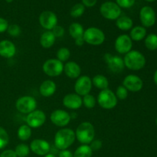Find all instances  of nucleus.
Listing matches in <instances>:
<instances>
[{
	"label": "nucleus",
	"instance_id": "nucleus-1",
	"mask_svg": "<svg viewBox=\"0 0 157 157\" xmlns=\"http://www.w3.org/2000/svg\"><path fill=\"white\" fill-rule=\"evenodd\" d=\"M75 132L69 128H62L58 130L55 135V147L58 150H67L75 143Z\"/></svg>",
	"mask_w": 157,
	"mask_h": 157
},
{
	"label": "nucleus",
	"instance_id": "nucleus-2",
	"mask_svg": "<svg viewBox=\"0 0 157 157\" xmlns=\"http://www.w3.org/2000/svg\"><path fill=\"white\" fill-rule=\"evenodd\" d=\"M125 67L132 71H139L146 65V58L139 51L131 50L126 54L124 58Z\"/></svg>",
	"mask_w": 157,
	"mask_h": 157
},
{
	"label": "nucleus",
	"instance_id": "nucleus-3",
	"mask_svg": "<svg viewBox=\"0 0 157 157\" xmlns=\"http://www.w3.org/2000/svg\"><path fill=\"white\" fill-rule=\"evenodd\" d=\"M76 139L81 144L88 145L94 140L95 129L90 122H83L78 125L75 131Z\"/></svg>",
	"mask_w": 157,
	"mask_h": 157
},
{
	"label": "nucleus",
	"instance_id": "nucleus-4",
	"mask_svg": "<svg viewBox=\"0 0 157 157\" xmlns=\"http://www.w3.org/2000/svg\"><path fill=\"white\" fill-rule=\"evenodd\" d=\"M83 38L84 42L90 45H101L105 41V34L98 28L90 27L84 30Z\"/></svg>",
	"mask_w": 157,
	"mask_h": 157
},
{
	"label": "nucleus",
	"instance_id": "nucleus-5",
	"mask_svg": "<svg viewBox=\"0 0 157 157\" xmlns=\"http://www.w3.org/2000/svg\"><path fill=\"white\" fill-rule=\"evenodd\" d=\"M118 99L117 98L115 93L110 89L103 90L98 94L97 102L100 107L105 110H111L114 108L117 104Z\"/></svg>",
	"mask_w": 157,
	"mask_h": 157
},
{
	"label": "nucleus",
	"instance_id": "nucleus-6",
	"mask_svg": "<svg viewBox=\"0 0 157 157\" xmlns=\"http://www.w3.org/2000/svg\"><path fill=\"white\" fill-rule=\"evenodd\" d=\"M100 12L106 19L117 20L121 15V8L116 2L107 1L101 4Z\"/></svg>",
	"mask_w": 157,
	"mask_h": 157
},
{
	"label": "nucleus",
	"instance_id": "nucleus-7",
	"mask_svg": "<svg viewBox=\"0 0 157 157\" xmlns=\"http://www.w3.org/2000/svg\"><path fill=\"white\" fill-rule=\"evenodd\" d=\"M42 70L49 77H58L64 71V64L57 58H50L44 61Z\"/></svg>",
	"mask_w": 157,
	"mask_h": 157
},
{
	"label": "nucleus",
	"instance_id": "nucleus-8",
	"mask_svg": "<svg viewBox=\"0 0 157 157\" xmlns=\"http://www.w3.org/2000/svg\"><path fill=\"white\" fill-rule=\"evenodd\" d=\"M17 110L23 114H29L36 110L37 101L32 96H22L15 102Z\"/></svg>",
	"mask_w": 157,
	"mask_h": 157
},
{
	"label": "nucleus",
	"instance_id": "nucleus-9",
	"mask_svg": "<svg viewBox=\"0 0 157 157\" xmlns=\"http://www.w3.org/2000/svg\"><path fill=\"white\" fill-rule=\"evenodd\" d=\"M104 59L109 70L113 73L120 74L125 68L124 59L118 55H113L112 54L107 53L104 55Z\"/></svg>",
	"mask_w": 157,
	"mask_h": 157
},
{
	"label": "nucleus",
	"instance_id": "nucleus-10",
	"mask_svg": "<svg viewBox=\"0 0 157 157\" xmlns=\"http://www.w3.org/2000/svg\"><path fill=\"white\" fill-rule=\"evenodd\" d=\"M38 21L43 29L52 31L58 25V17L52 11H44L40 14Z\"/></svg>",
	"mask_w": 157,
	"mask_h": 157
},
{
	"label": "nucleus",
	"instance_id": "nucleus-11",
	"mask_svg": "<svg viewBox=\"0 0 157 157\" xmlns=\"http://www.w3.org/2000/svg\"><path fill=\"white\" fill-rule=\"evenodd\" d=\"M114 48L117 52L121 55H126L130 52L133 48V41L130 35L125 34L119 35L115 40Z\"/></svg>",
	"mask_w": 157,
	"mask_h": 157
},
{
	"label": "nucleus",
	"instance_id": "nucleus-12",
	"mask_svg": "<svg viewBox=\"0 0 157 157\" xmlns=\"http://www.w3.org/2000/svg\"><path fill=\"white\" fill-rule=\"evenodd\" d=\"M92 81L90 78L87 75L81 76L77 79L75 84V91L77 94L81 97H84L85 95L90 94L92 89Z\"/></svg>",
	"mask_w": 157,
	"mask_h": 157
},
{
	"label": "nucleus",
	"instance_id": "nucleus-13",
	"mask_svg": "<svg viewBox=\"0 0 157 157\" xmlns=\"http://www.w3.org/2000/svg\"><path fill=\"white\" fill-rule=\"evenodd\" d=\"M46 121V115L42 110H35L26 117V124L31 128H39Z\"/></svg>",
	"mask_w": 157,
	"mask_h": 157
},
{
	"label": "nucleus",
	"instance_id": "nucleus-14",
	"mask_svg": "<svg viewBox=\"0 0 157 157\" xmlns=\"http://www.w3.org/2000/svg\"><path fill=\"white\" fill-rule=\"evenodd\" d=\"M50 120L53 124L59 127H64L68 125L71 120V117L64 110H55L51 113Z\"/></svg>",
	"mask_w": 157,
	"mask_h": 157
},
{
	"label": "nucleus",
	"instance_id": "nucleus-15",
	"mask_svg": "<svg viewBox=\"0 0 157 157\" xmlns=\"http://www.w3.org/2000/svg\"><path fill=\"white\" fill-rule=\"evenodd\" d=\"M140 19L144 28L152 27L156 23V13L150 6H144L140 12Z\"/></svg>",
	"mask_w": 157,
	"mask_h": 157
},
{
	"label": "nucleus",
	"instance_id": "nucleus-16",
	"mask_svg": "<svg viewBox=\"0 0 157 157\" xmlns=\"http://www.w3.org/2000/svg\"><path fill=\"white\" fill-rule=\"evenodd\" d=\"M123 86H124L128 91L138 92L144 87V82L137 75H129L124 78Z\"/></svg>",
	"mask_w": 157,
	"mask_h": 157
},
{
	"label": "nucleus",
	"instance_id": "nucleus-17",
	"mask_svg": "<svg viewBox=\"0 0 157 157\" xmlns=\"http://www.w3.org/2000/svg\"><path fill=\"white\" fill-rule=\"evenodd\" d=\"M30 150L38 156H45L50 153L51 146L48 141L43 139H35L30 144Z\"/></svg>",
	"mask_w": 157,
	"mask_h": 157
},
{
	"label": "nucleus",
	"instance_id": "nucleus-18",
	"mask_svg": "<svg viewBox=\"0 0 157 157\" xmlns=\"http://www.w3.org/2000/svg\"><path fill=\"white\" fill-rule=\"evenodd\" d=\"M63 105L70 110H78L83 105L82 98L75 94H68L63 98Z\"/></svg>",
	"mask_w": 157,
	"mask_h": 157
},
{
	"label": "nucleus",
	"instance_id": "nucleus-19",
	"mask_svg": "<svg viewBox=\"0 0 157 157\" xmlns=\"http://www.w3.org/2000/svg\"><path fill=\"white\" fill-rule=\"evenodd\" d=\"M15 54L16 47L13 42L6 39L0 41V56L5 58H12Z\"/></svg>",
	"mask_w": 157,
	"mask_h": 157
},
{
	"label": "nucleus",
	"instance_id": "nucleus-20",
	"mask_svg": "<svg viewBox=\"0 0 157 157\" xmlns=\"http://www.w3.org/2000/svg\"><path fill=\"white\" fill-rule=\"evenodd\" d=\"M64 72L67 77L71 79H76L81 74V68L79 64L75 61H67L64 64Z\"/></svg>",
	"mask_w": 157,
	"mask_h": 157
},
{
	"label": "nucleus",
	"instance_id": "nucleus-21",
	"mask_svg": "<svg viewBox=\"0 0 157 157\" xmlns=\"http://www.w3.org/2000/svg\"><path fill=\"white\" fill-rule=\"evenodd\" d=\"M56 84L52 80H46L43 81L39 87V92L41 96L49 98L52 96L56 91Z\"/></svg>",
	"mask_w": 157,
	"mask_h": 157
},
{
	"label": "nucleus",
	"instance_id": "nucleus-22",
	"mask_svg": "<svg viewBox=\"0 0 157 157\" xmlns=\"http://www.w3.org/2000/svg\"><path fill=\"white\" fill-rule=\"evenodd\" d=\"M56 38L52 31H45L40 37V44L44 48H50L54 45Z\"/></svg>",
	"mask_w": 157,
	"mask_h": 157
},
{
	"label": "nucleus",
	"instance_id": "nucleus-23",
	"mask_svg": "<svg viewBox=\"0 0 157 157\" xmlns=\"http://www.w3.org/2000/svg\"><path fill=\"white\" fill-rule=\"evenodd\" d=\"M147 36V29L144 26H135L130 31V37L132 41H140L144 39Z\"/></svg>",
	"mask_w": 157,
	"mask_h": 157
},
{
	"label": "nucleus",
	"instance_id": "nucleus-24",
	"mask_svg": "<svg viewBox=\"0 0 157 157\" xmlns=\"http://www.w3.org/2000/svg\"><path fill=\"white\" fill-rule=\"evenodd\" d=\"M84 29L82 25H81L78 22H74L71 24L69 26V34L71 37L75 40L82 38L84 35Z\"/></svg>",
	"mask_w": 157,
	"mask_h": 157
},
{
	"label": "nucleus",
	"instance_id": "nucleus-25",
	"mask_svg": "<svg viewBox=\"0 0 157 157\" xmlns=\"http://www.w3.org/2000/svg\"><path fill=\"white\" fill-rule=\"evenodd\" d=\"M116 25L119 29L126 32V31L132 29L133 25V21L132 18H130V17L125 16V15L121 16V15L116 20Z\"/></svg>",
	"mask_w": 157,
	"mask_h": 157
},
{
	"label": "nucleus",
	"instance_id": "nucleus-26",
	"mask_svg": "<svg viewBox=\"0 0 157 157\" xmlns=\"http://www.w3.org/2000/svg\"><path fill=\"white\" fill-rule=\"evenodd\" d=\"M92 84L97 88L103 90L108 88L109 81L104 75H97L91 79Z\"/></svg>",
	"mask_w": 157,
	"mask_h": 157
},
{
	"label": "nucleus",
	"instance_id": "nucleus-27",
	"mask_svg": "<svg viewBox=\"0 0 157 157\" xmlns=\"http://www.w3.org/2000/svg\"><path fill=\"white\" fill-rule=\"evenodd\" d=\"M17 135L20 140L27 141L32 136V129L27 124H23L18 129Z\"/></svg>",
	"mask_w": 157,
	"mask_h": 157
},
{
	"label": "nucleus",
	"instance_id": "nucleus-28",
	"mask_svg": "<svg viewBox=\"0 0 157 157\" xmlns=\"http://www.w3.org/2000/svg\"><path fill=\"white\" fill-rule=\"evenodd\" d=\"M93 151L90 149V146L82 144L76 149L75 153H73L74 157H91Z\"/></svg>",
	"mask_w": 157,
	"mask_h": 157
},
{
	"label": "nucleus",
	"instance_id": "nucleus-29",
	"mask_svg": "<svg viewBox=\"0 0 157 157\" xmlns=\"http://www.w3.org/2000/svg\"><path fill=\"white\" fill-rule=\"evenodd\" d=\"M145 46L148 50L155 51L157 49V35L150 34L145 38Z\"/></svg>",
	"mask_w": 157,
	"mask_h": 157
},
{
	"label": "nucleus",
	"instance_id": "nucleus-30",
	"mask_svg": "<svg viewBox=\"0 0 157 157\" xmlns=\"http://www.w3.org/2000/svg\"><path fill=\"white\" fill-rule=\"evenodd\" d=\"M14 151L17 157H26L30 153V147L25 144H20L16 146Z\"/></svg>",
	"mask_w": 157,
	"mask_h": 157
},
{
	"label": "nucleus",
	"instance_id": "nucleus-31",
	"mask_svg": "<svg viewBox=\"0 0 157 157\" xmlns=\"http://www.w3.org/2000/svg\"><path fill=\"white\" fill-rule=\"evenodd\" d=\"M84 11H85V6L82 3H77L71 9L70 15L73 18H79L82 16L83 14L84 13Z\"/></svg>",
	"mask_w": 157,
	"mask_h": 157
},
{
	"label": "nucleus",
	"instance_id": "nucleus-32",
	"mask_svg": "<svg viewBox=\"0 0 157 157\" xmlns=\"http://www.w3.org/2000/svg\"><path fill=\"white\" fill-rule=\"evenodd\" d=\"M57 59L59 60L61 62H64V61H68V59L71 57V52L67 48H61L58 49L56 54Z\"/></svg>",
	"mask_w": 157,
	"mask_h": 157
},
{
	"label": "nucleus",
	"instance_id": "nucleus-33",
	"mask_svg": "<svg viewBox=\"0 0 157 157\" xmlns=\"http://www.w3.org/2000/svg\"><path fill=\"white\" fill-rule=\"evenodd\" d=\"M82 103L85 107L88 109H92L96 105L97 99L94 95L88 94L83 97Z\"/></svg>",
	"mask_w": 157,
	"mask_h": 157
},
{
	"label": "nucleus",
	"instance_id": "nucleus-34",
	"mask_svg": "<svg viewBox=\"0 0 157 157\" xmlns=\"http://www.w3.org/2000/svg\"><path fill=\"white\" fill-rule=\"evenodd\" d=\"M9 136L7 131L3 127H0V150L5 148L8 145Z\"/></svg>",
	"mask_w": 157,
	"mask_h": 157
},
{
	"label": "nucleus",
	"instance_id": "nucleus-35",
	"mask_svg": "<svg viewBox=\"0 0 157 157\" xmlns=\"http://www.w3.org/2000/svg\"><path fill=\"white\" fill-rule=\"evenodd\" d=\"M7 32L12 37H18L21 34V29L20 26L17 24H12L9 25V27H8Z\"/></svg>",
	"mask_w": 157,
	"mask_h": 157
},
{
	"label": "nucleus",
	"instance_id": "nucleus-36",
	"mask_svg": "<svg viewBox=\"0 0 157 157\" xmlns=\"http://www.w3.org/2000/svg\"><path fill=\"white\" fill-rule=\"evenodd\" d=\"M115 95H116L117 99L123 101V100L127 99V96H128V90H127V88L124 86L120 85L117 88Z\"/></svg>",
	"mask_w": 157,
	"mask_h": 157
},
{
	"label": "nucleus",
	"instance_id": "nucleus-37",
	"mask_svg": "<svg viewBox=\"0 0 157 157\" xmlns=\"http://www.w3.org/2000/svg\"><path fill=\"white\" fill-rule=\"evenodd\" d=\"M136 0H116V3L123 9L131 8L135 4Z\"/></svg>",
	"mask_w": 157,
	"mask_h": 157
},
{
	"label": "nucleus",
	"instance_id": "nucleus-38",
	"mask_svg": "<svg viewBox=\"0 0 157 157\" xmlns=\"http://www.w3.org/2000/svg\"><path fill=\"white\" fill-rule=\"evenodd\" d=\"M52 33L55 35V38H61L64 36V29L61 25H57L55 28L52 30Z\"/></svg>",
	"mask_w": 157,
	"mask_h": 157
},
{
	"label": "nucleus",
	"instance_id": "nucleus-39",
	"mask_svg": "<svg viewBox=\"0 0 157 157\" xmlns=\"http://www.w3.org/2000/svg\"><path fill=\"white\" fill-rule=\"evenodd\" d=\"M90 147L92 150V151H98L102 147L103 143L101 140H94L91 143H90Z\"/></svg>",
	"mask_w": 157,
	"mask_h": 157
},
{
	"label": "nucleus",
	"instance_id": "nucleus-40",
	"mask_svg": "<svg viewBox=\"0 0 157 157\" xmlns=\"http://www.w3.org/2000/svg\"><path fill=\"white\" fill-rule=\"evenodd\" d=\"M9 25L7 20L0 17V33H3V32H6Z\"/></svg>",
	"mask_w": 157,
	"mask_h": 157
},
{
	"label": "nucleus",
	"instance_id": "nucleus-41",
	"mask_svg": "<svg viewBox=\"0 0 157 157\" xmlns=\"http://www.w3.org/2000/svg\"><path fill=\"white\" fill-rule=\"evenodd\" d=\"M0 157H17V156L14 150H6L0 154Z\"/></svg>",
	"mask_w": 157,
	"mask_h": 157
},
{
	"label": "nucleus",
	"instance_id": "nucleus-42",
	"mask_svg": "<svg viewBox=\"0 0 157 157\" xmlns=\"http://www.w3.org/2000/svg\"><path fill=\"white\" fill-rule=\"evenodd\" d=\"M58 157H74L73 153L71 151L68 150H61L58 153Z\"/></svg>",
	"mask_w": 157,
	"mask_h": 157
},
{
	"label": "nucleus",
	"instance_id": "nucleus-43",
	"mask_svg": "<svg viewBox=\"0 0 157 157\" xmlns=\"http://www.w3.org/2000/svg\"><path fill=\"white\" fill-rule=\"evenodd\" d=\"M82 1V4L84 5L85 7H94L96 5L98 0H81Z\"/></svg>",
	"mask_w": 157,
	"mask_h": 157
},
{
	"label": "nucleus",
	"instance_id": "nucleus-44",
	"mask_svg": "<svg viewBox=\"0 0 157 157\" xmlns=\"http://www.w3.org/2000/svg\"><path fill=\"white\" fill-rule=\"evenodd\" d=\"M75 44L77 46H82L83 44H84V38H79V39H77L75 40Z\"/></svg>",
	"mask_w": 157,
	"mask_h": 157
},
{
	"label": "nucleus",
	"instance_id": "nucleus-45",
	"mask_svg": "<svg viewBox=\"0 0 157 157\" xmlns=\"http://www.w3.org/2000/svg\"><path fill=\"white\" fill-rule=\"evenodd\" d=\"M153 81H154V83L157 85V70L155 71L154 75H153Z\"/></svg>",
	"mask_w": 157,
	"mask_h": 157
},
{
	"label": "nucleus",
	"instance_id": "nucleus-46",
	"mask_svg": "<svg viewBox=\"0 0 157 157\" xmlns=\"http://www.w3.org/2000/svg\"><path fill=\"white\" fill-rule=\"evenodd\" d=\"M44 157H56L55 154H53V153H48V154H46L45 156H44Z\"/></svg>",
	"mask_w": 157,
	"mask_h": 157
},
{
	"label": "nucleus",
	"instance_id": "nucleus-47",
	"mask_svg": "<svg viewBox=\"0 0 157 157\" xmlns=\"http://www.w3.org/2000/svg\"><path fill=\"white\" fill-rule=\"evenodd\" d=\"M145 1L148 2H155L156 0H145Z\"/></svg>",
	"mask_w": 157,
	"mask_h": 157
},
{
	"label": "nucleus",
	"instance_id": "nucleus-48",
	"mask_svg": "<svg viewBox=\"0 0 157 157\" xmlns=\"http://www.w3.org/2000/svg\"><path fill=\"white\" fill-rule=\"evenodd\" d=\"M12 1H13V0H6V2H12Z\"/></svg>",
	"mask_w": 157,
	"mask_h": 157
},
{
	"label": "nucleus",
	"instance_id": "nucleus-49",
	"mask_svg": "<svg viewBox=\"0 0 157 157\" xmlns=\"http://www.w3.org/2000/svg\"><path fill=\"white\" fill-rule=\"evenodd\" d=\"M156 125H157V118H156Z\"/></svg>",
	"mask_w": 157,
	"mask_h": 157
}]
</instances>
